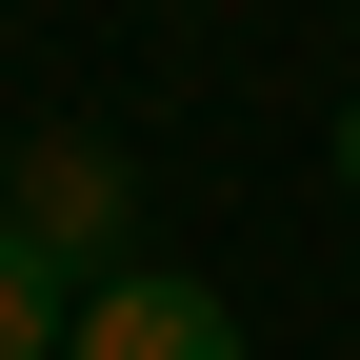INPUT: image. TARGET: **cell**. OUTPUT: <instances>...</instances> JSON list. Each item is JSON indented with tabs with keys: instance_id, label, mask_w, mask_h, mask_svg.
<instances>
[{
	"instance_id": "obj_1",
	"label": "cell",
	"mask_w": 360,
	"mask_h": 360,
	"mask_svg": "<svg viewBox=\"0 0 360 360\" xmlns=\"http://www.w3.org/2000/svg\"><path fill=\"white\" fill-rule=\"evenodd\" d=\"M0 220H20L60 281H120V260H141V180H120V141H20V160H0Z\"/></svg>"
},
{
	"instance_id": "obj_2",
	"label": "cell",
	"mask_w": 360,
	"mask_h": 360,
	"mask_svg": "<svg viewBox=\"0 0 360 360\" xmlns=\"http://www.w3.org/2000/svg\"><path fill=\"white\" fill-rule=\"evenodd\" d=\"M60 360H260V340H240V300H220V281H180V260H120V281H80Z\"/></svg>"
},
{
	"instance_id": "obj_3",
	"label": "cell",
	"mask_w": 360,
	"mask_h": 360,
	"mask_svg": "<svg viewBox=\"0 0 360 360\" xmlns=\"http://www.w3.org/2000/svg\"><path fill=\"white\" fill-rule=\"evenodd\" d=\"M60 321H80V281L20 240V220H0V360H60Z\"/></svg>"
},
{
	"instance_id": "obj_4",
	"label": "cell",
	"mask_w": 360,
	"mask_h": 360,
	"mask_svg": "<svg viewBox=\"0 0 360 360\" xmlns=\"http://www.w3.org/2000/svg\"><path fill=\"white\" fill-rule=\"evenodd\" d=\"M340 200H360V101H340Z\"/></svg>"
}]
</instances>
